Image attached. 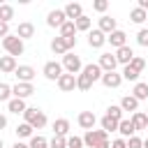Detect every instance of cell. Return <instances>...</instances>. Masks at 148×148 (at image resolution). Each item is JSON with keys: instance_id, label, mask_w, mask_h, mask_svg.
Masks as SVG:
<instances>
[{"instance_id": "obj_1", "label": "cell", "mask_w": 148, "mask_h": 148, "mask_svg": "<svg viewBox=\"0 0 148 148\" xmlns=\"http://www.w3.org/2000/svg\"><path fill=\"white\" fill-rule=\"evenodd\" d=\"M23 123H28V125H32V130H42L44 125H46V113L42 111V109H37V106H28L25 111H23Z\"/></svg>"}, {"instance_id": "obj_2", "label": "cell", "mask_w": 148, "mask_h": 148, "mask_svg": "<svg viewBox=\"0 0 148 148\" xmlns=\"http://www.w3.org/2000/svg\"><path fill=\"white\" fill-rule=\"evenodd\" d=\"M2 49H5L7 56H12V58H16V56H21V53L25 51L23 39H18L16 35H7V37L2 39Z\"/></svg>"}, {"instance_id": "obj_3", "label": "cell", "mask_w": 148, "mask_h": 148, "mask_svg": "<svg viewBox=\"0 0 148 148\" xmlns=\"http://www.w3.org/2000/svg\"><path fill=\"white\" fill-rule=\"evenodd\" d=\"M62 69L67 72V74H81L83 72V62H81V58L76 56V53H67V56H62Z\"/></svg>"}, {"instance_id": "obj_4", "label": "cell", "mask_w": 148, "mask_h": 148, "mask_svg": "<svg viewBox=\"0 0 148 148\" xmlns=\"http://www.w3.org/2000/svg\"><path fill=\"white\" fill-rule=\"evenodd\" d=\"M109 139V134L104 132V130H88L86 134H83V146H88V148H97L102 141H106Z\"/></svg>"}, {"instance_id": "obj_5", "label": "cell", "mask_w": 148, "mask_h": 148, "mask_svg": "<svg viewBox=\"0 0 148 148\" xmlns=\"http://www.w3.org/2000/svg\"><path fill=\"white\" fill-rule=\"evenodd\" d=\"M42 74H44V79H49V81H58L62 74H65V69H62V62H56V60H49L46 65H44V69H42Z\"/></svg>"}, {"instance_id": "obj_6", "label": "cell", "mask_w": 148, "mask_h": 148, "mask_svg": "<svg viewBox=\"0 0 148 148\" xmlns=\"http://www.w3.org/2000/svg\"><path fill=\"white\" fill-rule=\"evenodd\" d=\"M67 21V16H65V9H51L49 12V16H46V25L49 28H62V23Z\"/></svg>"}, {"instance_id": "obj_7", "label": "cell", "mask_w": 148, "mask_h": 148, "mask_svg": "<svg viewBox=\"0 0 148 148\" xmlns=\"http://www.w3.org/2000/svg\"><path fill=\"white\" fill-rule=\"evenodd\" d=\"M16 79H18V83H32V79L37 76V72L30 67V65H18L16 67Z\"/></svg>"}, {"instance_id": "obj_8", "label": "cell", "mask_w": 148, "mask_h": 148, "mask_svg": "<svg viewBox=\"0 0 148 148\" xmlns=\"http://www.w3.org/2000/svg\"><path fill=\"white\" fill-rule=\"evenodd\" d=\"M104 44H106V35H104L99 28H95V30L88 32V46H90V49H102Z\"/></svg>"}, {"instance_id": "obj_9", "label": "cell", "mask_w": 148, "mask_h": 148, "mask_svg": "<svg viewBox=\"0 0 148 148\" xmlns=\"http://www.w3.org/2000/svg\"><path fill=\"white\" fill-rule=\"evenodd\" d=\"M97 65L102 67V72H116V67H118L116 53H102V56H99V62H97Z\"/></svg>"}, {"instance_id": "obj_10", "label": "cell", "mask_w": 148, "mask_h": 148, "mask_svg": "<svg viewBox=\"0 0 148 148\" xmlns=\"http://www.w3.org/2000/svg\"><path fill=\"white\" fill-rule=\"evenodd\" d=\"M18 39H32L35 37V25L30 23V21H23V23H18V28H16V32H14Z\"/></svg>"}, {"instance_id": "obj_11", "label": "cell", "mask_w": 148, "mask_h": 148, "mask_svg": "<svg viewBox=\"0 0 148 148\" xmlns=\"http://www.w3.org/2000/svg\"><path fill=\"white\" fill-rule=\"evenodd\" d=\"M32 92H35V86H32V83H16V86H12V95L18 97V99L30 97Z\"/></svg>"}, {"instance_id": "obj_12", "label": "cell", "mask_w": 148, "mask_h": 148, "mask_svg": "<svg viewBox=\"0 0 148 148\" xmlns=\"http://www.w3.org/2000/svg\"><path fill=\"white\" fill-rule=\"evenodd\" d=\"M99 30H102L106 37H109L111 32H116V30H118L116 18H113V16H106V14H104V16H99Z\"/></svg>"}, {"instance_id": "obj_13", "label": "cell", "mask_w": 148, "mask_h": 148, "mask_svg": "<svg viewBox=\"0 0 148 148\" xmlns=\"http://www.w3.org/2000/svg\"><path fill=\"white\" fill-rule=\"evenodd\" d=\"M106 42L118 51V49H123V46H127V35L123 32V30H116V32H111L109 37H106Z\"/></svg>"}, {"instance_id": "obj_14", "label": "cell", "mask_w": 148, "mask_h": 148, "mask_svg": "<svg viewBox=\"0 0 148 148\" xmlns=\"http://www.w3.org/2000/svg\"><path fill=\"white\" fill-rule=\"evenodd\" d=\"M116 60H118V65L127 67V65L134 60V51H132V46H123V49H118V51H116Z\"/></svg>"}, {"instance_id": "obj_15", "label": "cell", "mask_w": 148, "mask_h": 148, "mask_svg": "<svg viewBox=\"0 0 148 148\" xmlns=\"http://www.w3.org/2000/svg\"><path fill=\"white\" fill-rule=\"evenodd\" d=\"M102 83H104V88H118L123 83V74H118V72H104L102 74Z\"/></svg>"}, {"instance_id": "obj_16", "label": "cell", "mask_w": 148, "mask_h": 148, "mask_svg": "<svg viewBox=\"0 0 148 148\" xmlns=\"http://www.w3.org/2000/svg\"><path fill=\"white\" fill-rule=\"evenodd\" d=\"M56 83H58V88H60L62 92H69V90H74V88H76V76L65 72V74H62V76H60Z\"/></svg>"}, {"instance_id": "obj_17", "label": "cell", "mask_w": 148, "mask_h": 148, "mask_svg": "<svg viewBox=\"0 0 148 148\" xmlns=\"http://www.w3.org/2000/svg\"><path fill=\"white\" fill-rule=\"evenodd\" d=\"M76 123L88 132V130H92V127H95L97 118H95V113H92V111H81V113H79V118H76Z\"/></svg>"}, {"instance_id": "obj_18", "label": "cell", "mask_w": 148, "mask_h": 148, "mask_svg": "<svg viewBox=\"0 0 148 148\" xmlns=\"http://www.w3.org/2000/svg\"><path fill=\"white\" fill-rule=\"evenodd\" d=\"M83 74L95 83V81H102V74H104V72H102V67H99L97 62H90V65H83Z\"/></svg>"}, {"instance_id": "obj_19", "label": "cell", "mask_w": 148, "mask_h": 148, "mask_svg": "<svg viewBox=\"0 0 148 148\" xmlns=\"http://www.w3.org/2000/svg\"><path fill=\"white\" fill-rule=\"evenodd\" d=\"M118 132H120V139H130V136L136 134V130H134V125H132L130 118H123V120L118 123Z\"/></svg>"}, {"instance_id": "obj_20", "label": "cell", "mask_w": 148, "mask_h": 148, "mask_svg": "<svg viewBox=\"0 0 148 148\" xmlns=\"http://www.w3.org/2000/svg\"><path fill=\"white\" fill-rule=\"evenodd\" d=\"M65 16H67V21H76V18L83 16V7H81L79 2H69V5L65 7Z\"/></svg>"}, {"instance_id": "obj_21", "label": "cell", "mask_w": 148, "mask_h": 148, "mask_svg": "<svg viewBox=\"0 0 148 148\" xmlns=\"http://www.w3.org/2000/svg\"><path fill=\"white\" fill-rule=\"evenodd\" d=\"M51 51H53L56 56H67V53H69V49H67V44H65V39H62L60 35L51 39Z\"/></svg>"}, {"instance_id": "obj_22", "label": "cell", "mask_w": 148, "mask_h": 148, "mask_svg": "<svg viewBox=\"0 0 148 148\" xmlns=\"http://www.w3.org/2000/svg\"><path fill=\"white\" fill-rule=\"evenodd\" d=\"M120 109H123V111H130V113H136V111H139V99L132 97V95H125V97L120 99Z\"/></svg>"}, {"instance_id": "obj_23", "label": "cell", "mask_w": 148, "mask_h": 148, "mask_svg": "<svg viewBox=\"0 0 148 148\" xmlns=\"http://www.w3.org/2000/svg\"><path fill=\"white\" fill-rule=\"evenodd\" d=\"M132 125H134V130L139 132V130H148V116L143 113V111H136V113H132Z\"/></svg>"}, {"instance_id": "obj_24", "label": "cell", "mask_w": 148, "mask_h": 148, "mask_svg": "<svg viewBox=\"0 0 148 148\" xmlns=\"http://www.w3.org/2000/svg\"><path fill=\"white\" fill-rule=\"evenodd\" d=\"M53 132H56V136H67L69 134V120L67 118H56L53 120Z\"/></svg>"}, {"instance_id": "obj_25", "label": "cell", "mask_w": 148, "mask_h": 148, "mask_svg": "<svg viewBox=\"0 0 148 148\" xmlns=\"http://www.w3.org/2000/svg\"><path fill=\"white\" fill-rule=\"evenodd\" d=\"M16 58H12V56H2L0 58V72H5V74H14L16 72Z\"/></svg>"}, {"instance_id": "obj_26", "label": "cell", "mask_w": 148, "mask_h": 148, "mask_svg": "<svg viewBox=\"0 0 148 148\" xmlns=\"http://www.w3.org/2000/svg\"><path fill=\"white\" fill-rule=\"evenodd\" d=\"M28 106H25V99H18V97H12L9 102H7V111H12V113H23Z\"/></svg>"}, {"instance_id": "obj_27", "label": "cell", "mask_w": 148, "mask_h": 148, "mask_svg": "<svg viewBox=\"0 0 148 148\" xmlns=\"http://www.w3.org/2000/svg\"><path fill=\"white\" fill-rule=\"evenodd\" d=\"M132 97H136L139 102H141V99H148V83L136 81V83H134V90H132Z\"/></svg>"}, {"instance_id": "obj_28", "label": "cell", "mask_w": 148, "mask_h": 148, "mask_svg": "<svg viewBox=\"0 0 148 148\" xmlns=\"http://www.w3.org/2000/svg\"><path fill=\"white\" fill-rule=\"evenodd\" d=\"M146 18H148V14H146V9H141V7H134V9L130 12V21L136 23V25H141Z\"/></svg>"}, {"instance_id": "obj_29", "label": "cell", "mask_w": 148, "mask_h": 148, "mask_svg": "<svg viewBox=\"0 0 148 148\" xmlns=\"http://www.w3.org/2000/svg\"><path fill=\"white\" fill-rule=\"evenodd\" d=\"M16 136H18V139H32V136H35V134H32V125H28V123L16 125Z\"/></svg>"}, {"instance_id": "obj_30", "label": "cell", "mask_w": 148, "mask_h": 148, "mask_svg": "<svg viewBox=\"0 0 148 148\" xmlns=\"http://www.w3.org/2000/svg\"><path fill=\"white\" fill-rule=\"evenodd\" d=\"M74 25H76V32H79V30H81V32H88V30H90V25H92V21H90V16H86V14H83L81 18H76V21H74Z\"/></svg>"}, {"instance_id": "obj_31", "label": "cell", "mask_w": 148, "mask_h": 148, "mask_svg": "<svg viewBox=\"0 0 148 148\" xmlns=\"http://www.w3.org/2000/svg\"><path fill=\"white\" fill-rule=\"evenodd\" d=\"M99 123H102V130H104L106 134H109V132H118V120H113V118L104 116V118H102Z\"/></svg>"}, {"instance_id": "obj_32", "label": "cell", "mask_w": 148, "mask_h": 148, "mask_svg": "<svg viewBox=\"0 0 148 148\" xmlns=\"http://www.w3.org/2000/svg\"><path fill=\"white\" fill-rule=\"evenodd\" d=\"M12 18H14V7L12 5H0V21L9 23Z\"/></svg>"}, {"instance_id": "obj_33", "label": "cell", "mask_w": 148, "mask_h": 148, "mask_svg": "<svg viewBox=\"0 0 148 148\" xmlns=\"http://www.w3.org/2000/svg\"><path fill=\"white\" fill-rule=\"evenodd\" d=\"M76 88H79V90H90V88H92V81L81 72V74H76Z\"/></svg>"}, {"instance_id": "obj_34", "label": "cell", "mask_w": 148, "mask_h": 148, "mask_svg": "<svg viewBox=\"0 0 148 148\" xmlns=\"http://www.w3.org/2000/svg\"><path fill=\"white\" fill-rule=\"evenodd\" d=\"M72 35H76V25H74V21H65L62 28H60V37H72Z\"/></svg>"}, {"instance_id": "obj_35", "label": "cell", "mask_w": 148, "mask_h": 148, "mask_svg": "<svg viewBox=\"0 0 148 148\" xmlns=\"http://www.w3.org/2000/svg\"><path fill=\"white\" fill-rule=\"evenodd\" d=\"M106 116L120 123V120H123V109H120V104H111V106L106 109Z\"/></svg>"}, {"instance_id": "obj_36", "label": "cell", "mask_w": 148, "mask_h": 148, "mask_svg": "<svg viewBox=\"0 0 148 148\" xmlns=\"http://www.w3.org/2000/svg\"><path fill=\"white\" fill-rule=\"evenodd\" d=\"M120 74H123V81H134V83L139 81V72H134L130 65H127V67H123V72H120Z\"/></svg>"}, {"instance_id": "obj_37", "label": "cell", "mask_w": 148, "mask_h": 148, "mask_svg": "<svg viewBox=\"0 0 148 148\" xmlns=\"http://www.w3.org/2000/svg\"><path fill=\"white\" fill-rule=\"evenodd\" d=\"M28 146H30V148H46V146H49V141H46L42 134H35V136L30 139V143H28Z\"/></svg>"}, {"instance_id": "obj_38", "label": "cell", "mask_w": 148, "mask_h": 148, "mask_svg": "<svg viewBox=\"0 0 148 148\" xmlns=\"http://www.w3.org/2000/svg\"><path fill=\"white\" fill-rule=\"evenodd\" d=\"M14 95H12V86L9 83H0V102H9Z\"/></svg>"}, {"instance_id": "obj_39", "label": "cell", "mask_w": 148, "mask_h": 148, "mask_svg": "<svg viewBox=\"0 0 148 148\" xmlns=\"http://www.w3.org/2000/svg\"><path fill=\"white\" fill-rule=\"evenodd\" d=\"M130 67H132V69H134V72H139V74H141V72H143V69H146V60H143V58H141V56H134V60H132V62H130Z\"/></svg>"}, {"instance_id": "obj_40", "label": "cell", "mask_w": 148, "mask_h": 148, "mask_svg": "<svg viewBox=\"0 0 148 148\" xmlns=\"http://www.w3.org/2000/svg\"><path fill=\"white\" fill-rule=\"evenodd\" d=\"M49 148H67V136H56L49 141Z\"/></svg>"}, {"instance_id": "obj_41", "label": "cell", "mask_w": 148, "mask_h": 148, "mask_svg": "<svg viewBox=\"0 0 148 148\" xmlns=\"http://www.w3.org/2000/svg\"><path fill=\"white\" fill-rule=\"evenodd\" d=\"M136 44L139 46H148V28H141L136 32Z\"/></svg>"}, {"instance_id": "obj_42", "label": "cell", "mask_w": 148, "mask_h": 148, "mask_svg": "<svg viewBox=\"0 0 148 148\" xmlns=\"http://www.w3.org/2000/svg\"><path fill=\"white\" fill-rule=\"evenodd\" d=\"M67 148H83V139L81 136H67Z\"/></svg>"}, {"instance_id": "obj_43", "label": "cell", "mask_w": 148, "mask_h": 148, "mask_svg": "<svg viewBox=\"0 0 148 148\" xmlns=\"http://www.w3.org/2000/svg\"><path fill=\"white\" fill-rule=\"evenodd\" d=\"M125 141H127V148H143V139H139L136 134L130 136V139H125Z\"/></svg>"}, {"instance_id": "obj_44", "label": "cell", "mask_w": 148, "mask_h": 148, "mask_svg": "<svg viewBox=\"0 0 148 148\" xmlns=\"http://www.w3.org/2000/svg\"><path fill=\"white\" fill-rule=\"evenodd\" d=\"M92 9H95V12H106V9H109V2H106V0H95V2H92Z\"/></svg>"}, {"instance_id": "obj_45", "label": "cell", "mask_w": 148, "mask_h": 148, "mask_svg": "<svg viewBox=\"0 0 148 148\" xmlns=\"http://www.w3.org/2000/svg\"><path fill=\"white\" fill-rule=\"evenodd\" d=\"M62 39H65V44H67V49H69V51L76 46V35H72V37H62Z\"/></svg>"}, {"instance_id": "obj_46", "label": "cell", "mask_w": 148, "mask_h": 148, "mask_svg": "<svg viewBox=\"0 0 148 148\" xmlns=\"http://www.w3.org/2000/svg\"><path fill=\"white\" fill-rule=\"evenodd\" d=\"M7 35H12V32H9V23H2V21H0V37L5 39Z\"/></svg>"}, {"instance_id": "obj_47", "label": "cell", "mask_w": 148, "mask_h": 148, "mask_svg": "<svg viewBox=\"0 0 148 148\" xmlns=\"http://www.w3.org/2000/svg\"><path fill=\"white\" fill-rule=\"evenodd\" d=\"M111 148H127V141L125 139H116V141H111Z\"/></svg>"}, {"instance_id": "obj_48", "label": "cell", "mask_w": 148, "mask_h": 148, "mask_svg": "<svg viewBox=\"0 0 148 148\" xmlns=\"http://www.w3.org/2000/svg\"><path fill=\"white\" fill-rule=\"evenodd\" d=\"M5 127H7V116L0 113V130H5Z\"/></svg>"}, {"instance_id": "obj_49", "label": "cell", "mask_w": 148, "mask_h": 148, "mask_svg": "<svg viewBox=\"0 0 148 148\" xmlns=\"http://www.w3.org/2000/svg\"><path fill=\"white\" fill-rule=\"evenodd\" d=\"M136 7H141V9H146V14H148V0H139V5Z\"/></svg>"}, {"instance_id": "obj_50", "label": "cell", "mask_w": 148, "mask_h": 148, "mask_svg": "<svg viewBox=\"0 0 148 148\" xmlns=\"http://www.w3.org/2000/svg\"><path fill=\"white\" fill-rule=\"evenodd\" d=\"M12 148H30V146H28V143H23V141H16Z\"/></svg>"}, {"instance_id": "obj_51", "label": "cell", "mask_w": 148, "mask_h": 148, "mask_svg": "<svg viewBox=\"0 0 148 148\" xmlns=\"http://www.w3.org/2000/svg\"><path fill=\"white\" fill-rule=\"evenodd\" d=\"M97 148H111V141H109V139H106V141H102V143H99V146H97Z\"/></svg>"}, {"instance_id": "obj_52", "label": "cell", "mask_w": 148, "mask_h": 148, "mask_svg": "<svg viewBox=\"0 0 148 148\" xmlns=\"http://www.w3.org/2000/svg\"><path fill=\"white\" fill-rule=\"evenodd\" d=\"M143 148H148V139H146V141H143Z\"/></svg>"}, {"instance_id": "obj_53", "label": "cell", "mask_w": 148, "mask_h": 148, "mask_svg": "<svg viewBox=\"0 0 148 148\" xmlns=\"http://www.w3.org/2000/svg\"><path fill=\"white\" fill-rule=\"evenodd\" d=\"M0 148H5V143H2V139H0Z\"/></svg>"}, {"instance_id": "obj_54", "label": "cell", "mask_w": 148, "mask_h": 148, "mask_svg": "<svg viewBox=\"0 0 148 148\" xmlns=\"http://www.w3.org/2000/svg\"><path fill=\"white\" fill-rule=\"evenodd\" d=\"M46 148H49V146H46Z\"/></svg>"}, {"instance_id": "obj_55", "label": "cell", "mask_w": 148, "mask_h": 148, "mask_svg": "<svg viewBox=\"0 0 148 148\" xmlns=\"http://www.w3.org/2000/svg\"><path fill=\"white\" fill-rule=\"evenodd\" d=\"M146 116H148V113H146Z\"/></svg>"}]
</instances>
